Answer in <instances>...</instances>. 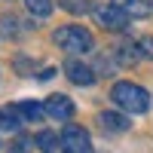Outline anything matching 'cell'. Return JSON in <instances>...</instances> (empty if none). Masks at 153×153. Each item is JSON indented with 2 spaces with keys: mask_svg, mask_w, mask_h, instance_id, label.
I'll return each instance as SVG.
<instances>
[{
  "mask_svg": "<svg viewBox=\"0 0 153 153\" xmlns=\"http://www.w3.org/2000/svg\"><path fill=\"white\" fill-rule=\"evenodd\" d=\"M22 113L19 107H0V132H19Z\"/></svg>",
  "mask_w": 153,
  "mask_h": 153,
  "instance_id": "ba28073f",
  "label": "cell"
},
{
  "mask_svg": "<svg viewBox=\"0 0 153 153\" xmlns=\"http://www.w3.org/2000/svg\"><path fill=\"white\" fill-rule=\"evenodd\" d=\"M95 19L104 31H126L129 25V12H126L120 3H101L95 6Z\"/></svg>",
  "mask_w": 153,
  "mask_h": 153,
  "instance_id": "277c9868",
  "label": "cell"
},
{
  "mask_svg": "<svg viewBox=\"0 0 153 153\" xmlns=\"http://www.w3.org/2000/svg\"><path fill=\"white\" fill-rule=\"evenodd\" d=\"M138 43H123V46H117V58H120V65H135L138 61Z\"/></svg>",
  "mask_w": 153,
  "mask_h": 153,
  "instance_id": "4fadbf2b",
  "label": "cell"
},
{
  "mask_svg": "<svg viewBox=\"0 0 153 153\" xmlns=\"http://www.w3.org/2000/svg\"><path fill=\"white\" fill-rule=\"evenodd\" d=\"M138 49H141L144 58H153V37H141V40H138Z\"/></svg>",
  "mask_w": 153,
  "mask_h": 153,
  "instance_id": "9a60e30c",
  "label": "cell"
},
{
  "mask_svg": "<svg viewBox=\"0 0 153 153\" xmlns=\"http://www.w3.org/2000/svg\"><path fill=\"white\" fill-rule=\"evenodd\" d=\"M61 147H65V153H95L89 132L76 123H68L61 129Z\"/></svg>",
  "mask_w": 153,
  "mask_h": 153,
  "instance_id": "3957f363",
  "label": "cell"
},
{
  "mask_svg": "<svg viewBox=\"0 0 153 153\" xmlns=\"http://www.w3.org/2000/svg\"><path fill=\"white\" fill-rule=\"evenodd\" d=\"M55 43L65 49V52H92V34H89L83 25H65V28L55 31Z\"/></svg>",
  "mask_w": 153,
  "mask_h": 153,
  "instance_id": "7a4b0ae2",
  "label": "cell"
},
{
  "mask_svg": "<svg viewBox=\"0 0 153 153\" xmlns=\"http://www.w3.org/2000/svg\"><path fill=\"white\" fill-rule=\"evenodd\" d=\"M65 74H68V80L76 83V86H92L95 83V71L89 65H83V61H76V58L65 61Z\"/></svg>",
  "mask_w": 153,
  "mask_h": 153,
  "instance_id": "8992f818",
  "label": "cell"
},
{
  "mask_svg": "<svg viewBox=\"0 0 153 153\" xmlns=\"http://www.w3.org/2000/svg\"><path fill=\"white\" fill-rule=\"evenodd\" d=\"M110 98L129 113H147L150 110V95L141 86H135V83H113Z\"/></svg>",
  "mask_w": 153,
  "mask_h": 153,
  "instance_id": "6da1fadb",
  "label": "cell"
},
{
  "mask_svg": "<svg viewBox=\"0 0 153 153\" xmlns=\"http://www.w3.org/2000/svg\"><path fill=\"white\" fill-rule=\"evenodd\" d=\"M34 141H37V147H40L43 153H55L58 150V144H61V135H55V132H37V138H34Z\"/></svg>",
  "mask_w": 153,
  "mask_h": 153,
  "instance_id": "9c48e42d",
  "label": "cell"
},
{
  "mask_svg": "<svg viewBox=\"0 0 153 153\" xmlns=\"http://www.w3.org/2000/svg\"><path fill=\"white\" fill-rule=\"evenodd\" d=\"M61 6L71 9V12H89V9H95L89 0H61Z\"/></svg>",
  "mask_w": 153,
  "mask_h": 153,
  "instance_id": "5bb4252c",
  "label": "cell"
},
{
  "mask_svg": "<svg viewBox=\"0 0 153 153\" xmlns=\"http://www.w3.org/2000/svg\"><path fill=\"white\" fill-rule=\"evenodd\" d=\"M98 123H101V129L104 132H126L129 129V117H123V113H113V110H104V113H98Z\"/></svg>",
  "mask_w": 153,
  "mask_h": 153,
  "instance_id": "52a82bcc",
  "label": "cell"
},
{
  "mask_svg": "<svg viewBox=\"0 0 153 153\" xmlns=\"http://www.w3.org/2000/svg\"><path fill=\"white\" fill-rule=\"evenodd\" d=\"M46 117H52L58 123H65L74 117V101L68 95H52V98H46Z\"/></svg>",
  "mask_w": 153,
  "mask_h": 153,
  "instance_id": "5b68a950",
  "label": "cell"
},
{
  "mask_svg": "<svg viewBox=\"0 0 153 153\" xmlns=\"http://www.w3.org/2000/svg\"><path fill=\"white\" fill-rule=\"evenodd\" d=\"M16 107H19V113H22L28 123H37V120L46 113V104H37V101H22V104H16Z\"/></svg>",
  "mask_w": 153,
  "mask_h": 153,
  "instance_id": "30bf717a",
  "label": "cell"
},
{
  "mask_svg": "<svg viewBox=\"0 0 153 153\" xmlns=\"http://www.w3.org/2000/svg\"><path fill=\"white\" fill-rule=\"evenodd\" d=\"M9 153H25V150H22V147H16V150H9Z\"/></svg>",
  "mask_w": 153,
  "mask_h": 153,
  "instance_id": "2e32d148",
  "label": "cell"
},
{
  "mask_svg": "<svg viewBox=\"0 0 153 153\" xmlns=\"http://www.w3.org/2000/svg\"><path fill=\"white\" fill-rule=\"evenodd\" d=\"M25 6H28V12H31L34 19H46L49 12L55 9L52 0H25Z\"/></svg>",
  "mask_w": 153,
  "mask_h": 153,
  "instance_id": "8fae6325",
  "label": "cell"
},
{
  "mask_svg": "<svg viewBox=\"0 0 153 153\" xmlns=\"http://www.w3.org/2000/svg\"><path fill=\"white\" fill-rule=\"evenodd\" d=\"M113 3H120L126 12H132V16H138V19L150 16V3H144V0H113Z\"/></svg>",
  "mask_w": 153,
  "mask_h": 153,
  "instance_id": "7c38bea8",
  "label": "cell"
}]
</instances>
